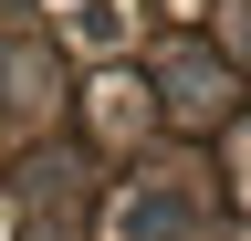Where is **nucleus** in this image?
Segmentation results:
<instances>
[{"instance_id": "f257e3e1", "label": "nucleus", "mask_w": 251, "mask_h": 241, "mask_svg": "<svg viewBox=\"0 0 251 241\" xmlns=\"http://www.w3.org/2000/svg\"><path fill=\"white\" fill-rule=\"evenodd\" d=\"M188 220H199V199H188V178H157V189H126L115 199V241H178Z\"/></svg>"}, {"instance_id": "f03ea898", "label": "nucleus", "mask_w": 251, "mask_h": 241, "mask_svg": "<svg viewBox=\"0 0 251 241\" xmlns=\"http://www.w3.org/2000/svg\"><path fill=\"white\" fill-rule=\"evenodd\" d=\"M31 115H42V63L0 53V126H31Z\"/></svg>"}, {"instance_id": "7ed1b4c3", "label": "nucleus", "mask_w": 251, "mask_h": 241, "mask_svg": "<svg viewBox=\"0 0 251 241\" xmlns=\"http://www.w3.org/2000/svg\"><path fill=\"white\" fill-rule=\"evenodd\" d=\"M168 105H178V115H220V63L178 53V63H168Z\"/></svg>"}, {"instance_id": "20e7f679", "label": "nucleus", "mask_w": 251, "mask_h": 241, "mask_svg": "<svg viewBox=\"0 0 251 241\" xmlns=\"http://www.w3.org/2000/svg\"><path fill=\"white\" fill-rule=\"evenodd\" d=\"M230 32H241V53H251V0H241V21H230Z\"/></svg>"}]
</instances>
